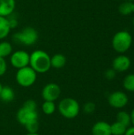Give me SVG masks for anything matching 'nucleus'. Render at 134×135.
I'll use <instances>...</instances> for the list:
<instances>
[{"label": "nucleus", "instance_id": "nucleus-25", "mask_svg": "<svg viewBox=\"0 0 134 135\" xmlns=\"http://www.w3.org/2000/svg\"><path fill=\"white\" fill-rule=\"evenodd\" d=\"M116 76V71L112 69H108L105 72V78L108 80H113Z\"/></svg>", "mask_w": 134, "mask_h": 135}, {"label": "nucleus", "instance_id": "nucleus-34", "mask_svg": "<svg viewBox=\"0 0 134 135\" xmlns=\"http://www.w3.org/2000/svg\"><path fill=\"white\" fill-rule=\"evenodd\" d=\"M133 2H134V1H133Z\"/></svg>", "mask_w": 134, "mask_h": 135}, {"label": "nucleus", "instance_id": "nucleus-23", "mask_svg": "<svg viewBox=\"0 0 134 135\" xmlns=\"http://www.w3.org/2000/svg\"><path fill=\"white\" fill-rule=\"evenodd\" d=\"M7 70V63L4 58L0 57V77L3 76Z\"/></svg>", "mask_w": 134, "mask_h": 135}, {"label": "nucleus", "instance_id": "nucleus-11", "mask_svg": "<svg viewBox=\"0 0 134 135\" xmlns=\"http://www.w3.org/2000/svg\"><path fill=\"white\" fill-rule=\"evenodd\" d=\"M92 135H111V124L105 121L96 122L92 128Z\"/></svg>", "mask_w": 134, "mask_h": 135}, {"label": "nucleus", "instance_id": "nucleus-13", "mask_svg": "<svg viewBox=\"0 0 134 135\" xmlns=\"http://www.w3.org/2000/svg\"><path fill=\"white\" fill-rule=\"evenodd\" d=\"M15 97V93L13 91V89L8 86H2V90L0 92V100H2L3 102L6 103H9L11 102L14 100Z\"/></svg>", "mask_w": 134, "mask_h": 135}, {"label": "nucleus", "instance_id": "nucleus-29", "mask_svg": "<svg viewBox=\"0 0 134 135\" xmlns=\"http://www.w3.org/2000/svg\"><path fill=\"white\" fill-rule=\"evenodd\" d=\"M25 135H39L38 133H28L27 134Z\"/></svg>", "mask_w": 134, "mask_h": 135}, {"label": "nucleus", "instance_id": "nucleus-20", "mask_svg": "<svg viewBox=\"0 0 134 135\" xmlns=\"http://www.w3.org/2000/svg\"><path fill=\"white\" fill-rule=\"evenodd\" d=\"M43 112L47 115H51L56 111V105L54 101H44L41 106Z\"/></svg>", "mask_w": 134, "mask_h": 135}, {"label": "nucleus", "instance_id": "nucleus-33", "mask_svg": "<svg viewBox=\"0 0 134 135\" xmlns=\"http://www.w3.org/2000/svg\"><path fill=\"white\" fill-rule=\"evenodd\" d=\"M65 135H67V134H65Z\"/></svg>", "mask_w": 134, "mask_h": 135}, {"label": "nucleus", "instance_id": "nucleus-18", "mask_svg": "<svg viewBox=\"0 0 134 135\" xmlns=\"http://www.w3.org/2000/svg\"><path fill=\"white\" fill-rule=\"evenodd\" d=\"M128 127L116 121L111 125V135H124Z\"/></svg>", "mask_w": 134, "mask_h": 135}, {"label": "nucleus", "instance_id": "nucleus-12", "mask_svg": "<svg viewBox=\"0 0 134 135\" xmlns=\"http://www.w3.org/2000/svg\"><path fill=\"white\" fill-rule=\"evenodd\" d=\"M16 7L15 0H0V16L7 17L10 16Z\"/></svg>", "mask_w": 134, "mask_h": 135}, {"label": "nucleus", "instance_id": "nucleus-7", "mask_svg": "<svg viewBox=\"0 0 134 135\" xmlns=\"http://www.w3.org/2000/svg\"><path fill=\"white\" fill-rule=\"evenodd\" d=\"M30 54L24 50L13 51L9 55V62L16 69H21L29 66Z\"/></svg>", "mask_w": 134, "mask_h": 135}, {"label": "nucleus", "instance_id": "nucleus-15", "mask_svg": "<svg viewBox=\"0 0 134 135\" xmlns=\"http://www.w3.org/2000/svg\"><path fill=\"white\" fill-rule=\"evenodd\" d=\"M118 12L123 16H128L134 13V2L124 1L118 6Z\"/></svg>", "mask_w": 134, "mask_h": 135}, {"label": "nucleus", "instance_id": "nucleus-22", "mask_svg": "<svg viewBox=\"0 0 134 135\" xmlns=\"http://www.w3.org/2000/svg\"><path fill=\"white\" fill-rule=\"evenodd\" d=\"M96 104L93 102H87L84 105V112L86 114H92L96 110Z\"/></svg>", "mask_w": 134, "mask_h": 135}, {"label": "nucleus", "instance_id": "nucleus-4", "mask_svg": "<svg viewBox=\"0 0 134 135\" xmlns=\"http://www.w3.org/2000/svg\"><path fill=\"white\" fill-rule=\"evenodd\" d=\"M133 42L132 35L127 31H119L112 38V47L118 53L126 52L131 47Z\"/></svg>", "mask_w": 134, "mask_h": 135}, {"label": "nucleus", "instance_id": "nucleus-26", "mask_svg": "<svg viewBox=\"0 0 134 135\" xmlns=\"http://www.w3.org/2000/svg\"><path fill=\"white\" fill-rule=\"evenodd\" d=\"M8 21L10 29L15 28L18 25V21L16 18H8Z\"/></svg>", "mask_w": 134, "mask_h": 135}, {"label": "nucleus", "instance_id": "nucleus-6", "mask_svg": "<svg viewBox=\"0 0 134 135\" xmlns=\"http://www.w3.org/2000/svg\"><path fill=\"white\" fill-rule=\"evenodd\" d=\"M17 122L23 125L24 127L39 121V115L37 110H32L22 106L17 112Z\"/></svg>", "mask_w": 134, "mask_h": 135}, {"label": "nucleus", "instance_id": "nucleus-16", "mask_svg": "<svg viewBox=\"0 0 134 135\" xmlns=\"http://www.w3.org/2000/svg\"><path fill=\"white\" fill-rule=\"evenodd\" d=\"M8 18L0 16V40L5 39L10 32Z\"/></svg>", "mask_w": 134, "mask_h": 135}, {"label": "nucleus", "instance_id": "nucleus-5", "mask_svg": "<svg viewBox=\"0 0 134 135\" xmlns=\"http://www.w3.org/2000/svg\"><path fill=\"white\" fill-rule=\"evenodd\" d=\"M17 83L24 88H28L33 85L37 78V73L29 66L18 69L16 73Z\"/></svg>", "mask_w": 134, "mask_h": 135}, {"label": "nucleus", "instance_id": "nucleus-17", "mask_svg": "<svg viewBox=\"0 0 134 135\" xmlns=\"http://www.w3.org/2000/svg\"><path fill=\"white\" fill-rule=\"evenodd\" d=\"M13 52V46L11 43L8 41H1L0 42V57L6 59L7 56H9Z\"/></svg>", "mask_w": 134, "mask_h": 135}, {"label": "nucleus", "instance_id": "nucleus-19", "mask_svg": "<svg viewBox=\"0 0 134 135\" xmlns=\"http://www.w3.org/2000/svg\"><path fill=\"white\" fill-rule=\"evenodd\" d=\"M116 119H117L118 122L123 124L126 127H129L130 126V124H131L130 115L128 112H125V111L119 112L116 115Z\"/></svg>", "mask_w": 134, "mask_h": 135}, {"label": "nucleus", "instance_id": "nucleus-27", "mask_svg": "<svg viewBox=\"0 0 134 135\" xmlns=\"http://www.w3.org/2000/svg\"><path fill=\"white\" fill-rule=\"evenodd\" d=\"M124 135H134V127H128Z\"/></svg>", "mask_w": 134, "mask_h": 135}, {"label": "nucleus", "instance_id": "nucleus-10", "mask_svg": "<svg viewBox=\"0 0 134 135\" xmlns=\"http://www.w3.org/2000/svg\"><path fill=\"white\" fill-rule=\"evenodd\" d=\"M131 66V61L129 57L124 55L117 56L112 62V68L116 72H125Z\"/></svg>", "mask_w": 134, "mask_h": 135}, {"label": "nucleus", "instance_id": "nucleus-30", "mask_svg": "<svg viewBox=\"0 0 134 135\" xmlns=\"http://www.w3.org/2000/svg\"><path fill=\"white\" fill-rule=\"evenodd\" d=\"M2 83L0 82V92H1V90H2Z\"/></svg>", "mask_w": 134, "mask_h": 135}, {"label": "nucleus", "instance_id": "nucleus-2", "mask_svg": "<svg viewBox=\"0 0 134 135\" xmlns=\"http://www.w3.org/2000/svg\"><path fill=\"white\" fill-rule=\"evenodd\" d=\"M58 109L62 117L68 119H73L79 115L81 108L77 100L71 97H66L60 100Z\"/></svg>", "mask_w": 134, "mask_h": 135}, {"label": "nucleus", "instance_id": "nucleus-14", "mask_svg": "<svg viewBox=\"0 0 134 135\" xmlns=\"http://www.w3.org/2000/svg\"><path fill=\"white\" fill-rule=\"evenodd\" d=\"M66 64V58L62 54H55L51 57V66L54 69H61Z\"/></svg>", "mask_w": 134, "mask_h": 135}, {"label": "nucleus", "instance_id": "nucleus-31", "mask_svg": "<svg viewBox=\"0 0 134 135\" xmlns=\"http://www.w3.org/2000/svg\"><path fill=\"white\" fill-rule=\"evenodd\" d=\"M124 1H130V2H133L134 0H124Z\"/></svg>", "mask_w": 134, "mask_h": 135}, {"label": "nucleus", "instance_id": "nucleus-24", "mask_svg": "<svg viewBox=\"0 0 134 135\" xmlns=\"http://www.w3.org/2000/svg\"><path fill=\"white\" fill-rule=\"evenodd\" d=\"M23 106L29 108V109H32V110H37V105L35 100H27L26 101H24V103L23 104Z\"/></svg>", "mask_w": 134, "mask_h": 135}, {"label": "nucleus", "instance_id": "nucleus-28", "mask_svg": "<svg viewBox=\"0 0 134 135\" xmlns=\"http://www.w3.org/2000/svg\"><path fill=\"white\" fill-rule=\"evenodd\" d=\"M130 115V119H131V124L133 125V127H134V108L133 109V111L131 112Z\"/></svg>", "mask_w": 134, "mask_h": 135}, {"label": "nucleus", "instance_id": "nucleus-1", "mask_svg": "<svg viewBox=\"0 0 134 135\" xmlns=\"http://www.w3.org/2000/svg\"><path fill=\"white\" fill-rule=\"evenodd\" d=\"M29 66L37 74H44L50 70L51 56L43 50H35L30 54Z\"/></svg>", "mask_w": 134, "mask_h": 135}, {"label": "nucleus", "instance_id": "nucleus-32", "mask_svg": "<svg viewBox=\"0 0 134 135\" xmlns=\"http://www.w3.org/2000/svg\"><path fill=\"white\" fill-rule=\"evenodd\" d=\"M133 27H134V17H133Z\"/></svg>", "mask_w": 134, "mask_h": 135}, {"label": "nucleus", "instance_id": "nucleus-21", "mask_svg": "<svg viewBox=\"0 0 134 135\" xmlns=\"http://www.w3.org/2000/svg\"><path fill=\"white\" fill-rule=\"evenodd\" d=\"M123 87L126 90L134 92V74H128L123 80Z\"/></svg>", "mask_w": 134, "mask_h": 135}, {"label": "nucleus", "instance_id": "nucleus-8", "mask_svg": "<svg viewBox=\"0 0 134 135\" xmlns=\"http://www.w3.org/2000/svg\"><path fill=\"white\" fill-rule=\"evenodd\" d=\"M61 95L60 86L54 82L47 84L42 89L41 97L44 101H55Z\"/></svg>", "mask_w": 134, "mask_h": 135}, {"label": "nucleus", "instance_id": "nucleus-9", "mask_svg": "<svg viewBox=\"0 0 134 135\" xmlns=\"http://www.w3.org/2000/svg\"><path fill=\"white\" fill-rule=\"evenodd\" d=\"M107 100L111 107L119 109L127 105L129 98L125 93L121 91H115L109 95Z\"/></svg>", "mask_w": 134, "mask_h": 135}, {"label": "nucleus", "instance_id": "nucleus-3", "mask_svg": "<svg viewBox=\"0 0 134 135\" xmlns=\"http://www.w3.org/2000/svg\"><path fill=\"white\" fill-rule=\"evenodd\" d=\"M38 39L39 33L36 29L32 27H25L13 36V40L14 42L28 47L36 43Z\"/></svg>", "mask_w": 134, "mask_h": 135}]
</instances>
